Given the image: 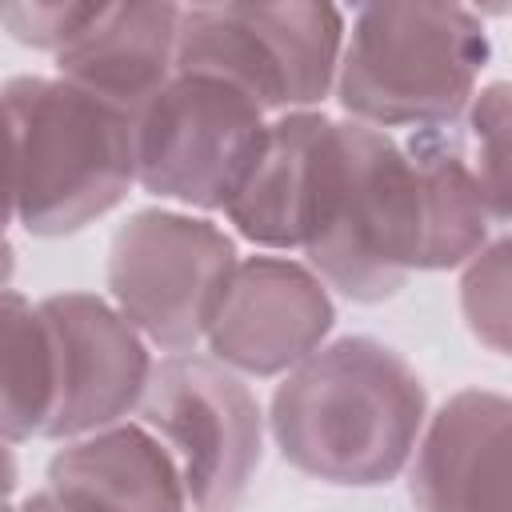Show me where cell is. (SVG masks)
<instances>
[{
    "label": "cell",
    "instance_id": "cell-3",
    "mask_svg": "<svg viewBox=\"0 0 512 512\" xmlns=\"http://www.w3.org/2000/svg\"><path fill=\"white\" fill-rule=\"evenodd\" d=\"M488 56L492 44L472 8L364 4L344 40L336 100L380 132L444 128L472 104Z\"/></svg>",
    "mask_w": 512,
    "mask_h": 512
},
{
    "label": "cell",
    "instance_id": "cell-2",
    "mask_svg": "<svg viewBox=\"0 0 512 512\" xmlns=\"http://www.w3.org/2000/svg\"><path fill=\"white\" fill-rule=\"evenodd\" d=\"M12 132V220L32 236H72L136 184V120L60 76L4 84Z\"/></svg>",
    "mask_w": 512,
    "mask_h": 512
},
{
    "label": "cell",
    "instance_id": "cell-17",
    "mask_svg": "<svg viewBox=\"0 0 512 512\" xmlns=\"http://www.w3.org/2000/svg\"><path fill=\"white\" fill-rule=\"evenodd\" d=\"M468 136L488 212L492 220L512 224V80H492L472 96Z\"/></svg>",
    "mask_w": 512,
    "mask_h": 512
},
{
    "label": "cell",
    "instance_id": "cell-18",
    "mask_svg": "<svg viewBox=\"0 0 512 512\" xmlns=\"http://www.w3.org/2000/svg\"><path fill=\"white\" fill-rule=\"evenodd\" d=\"M460 312L468 332L484 348L512 356V236L492 240L480 256L464 264Z\"/></svg>",
    "mask_w": 512,
    "mask_h": 512
},
{
    "label": "cell",
    "instance_id": "cell-1",
    "mask_svg": "<svg viewBox=\"0 0 512 512\" xmlns=\"http://www.w3.org/2000/svg\"><path fill=\"white\" fill-rule=\"evenodd\" d=\"M424 424V380L372 336H340L312 352L276 384L268 412L280 456L340 488L396 480L412 464Z\"/></svg>",
    "mask_w": 512,
    "mask_h": 512
},
{
    "label": "cell",
    "instance_id": "cell-21",
    "mask_svg": "<svg viewBox=\"0 0 512 512\" xmlns=\"http://www.w3.org/2000/svg\"><path fill=\"white\" fill-rule=\"evenodd\" d=\"M8 512H16V504H8Z\"/></svg>",
    "mask_w": 512,
    "mask_h": 512
},
{
    "label": "cell",
    "instance_id": "cell-10",
    "mask_svg": "<svg viewBox=\"0 0 512 512\" xmlns=\"http://www.w3.org/2000/svg\"><path fill=\"white\" fill-rule=\"evenodd\" d=\"M60 352V412L52 440H76L140 412L152 384L144 332L92 292H56L40 300Z\"/></svg>",
    "mask_w": 512,
    "mask_h": 512
},
{
    "label": "cell",
    "instance_id": "cell-15",
    "mask_svg": "<svg viewBox=\"0 0 512 512\" xmlns=\"http://www.w3.org/2000/svg\"><path fill=\"white\" fill-rule=\"evenodd\" d=\"M404 152L416 172V220H420L416 272L464 268L472 256L488 248V228H492V212L472 160L464 156V148L448 128L412 132Z\"/></svg>",
    "mask_w": 512,
    "mask_h": 512
},
{
    "label": "cell",
    "instance_id": "cell-13",
    "mask_svg": "<svg viewBox=\"0 0 512 512\" xmlns=\"http://www.w3.org/2000/svg\"><path fill=\"white\" fill-rule=\"evenodd\" d=\"M44 488L76 512H192L176 456L132 420L64 440Z\"/></svg>",
    "mask_w": 512,
    "mask_h": 512
},
{
    "label": "cell",
    "instance_id": "cell-4",
    "mask_svg": "<svg viewBox=\"0 0 512 512\" xmlns=\"http://www.w3.org/2000/svg\"><path fill=\"white\" fill-rule=\"evenodd\" d=\"M420 220L408 152L380 128L332 120L312 228L308 268L356 304L396 296L416 272Z\"/></svg>",
    "mask_w": 512,
    "mask_h": 512
},
{
    "label": "cell",
    "instance_id": "cell-9",
    "mask_svg": "<svg viewBox=\"0 0 512 512\" xmlns=\"http://www.w3.org/2000/svg\"><path fill=\"white\" fill-rule=\"evenodd\" d=\"M336 324L328 284L300 260L248 256L236 264L228 292L208 328L220 364L248 376H280L324 348Z\"/></svg>",
    "mask_w": 512,
    "mask_h": 512
},
{
    "label": "cell",
    "instance_id": "cell-11",
    "mask_svg": "<svg viewBox=\"0 0 512 512\" xmlns=\"http://www.w3.org/2000/svg\"><path fill=\"white\" fill-rule=\"evenodd\" d=\"M408 500L412 512H512V396H448L412 452Z\"/></svg>",
    "mask_w": 512,
    "mask_h": 512
},
{
    "label": "cell",
    "instance_id": "cell-14",
    "mask_svg": "<svg viewBox=\"0 0 512 512\" xmlns=\"http://www.w3.org/2000/svg\"><path fill=\"white\" fill-rule=\"evenodd\" d=\"M328 132L332 120L320 112H284L268 120L260 156L224 212L248 244L304 248L316 212Z\"/></svg>",
    "mask_w": 512,
    "mask_h": 512
},
{
    "label": "cell",
    "instance_id": "cell-20",
    "mask_svg": "<svg viewBox=\"0 0 512 512\" xmlns=\"http://www.w3.org/2000/svg\"><path fill=\"white\" fill-rule=\"evenodd\" d=\"M16 512H76V508H72V504H64L52 488H40V492L24 496V500L16 504Z\"/></svg>",
    "mask_w": 512,
    "mask_h": 512
},
{
    "label": "cell",
    "instance_id": "cell-5",
    "mask_svg": "<svg viewBox=\"0 0 512 512\" xmlns=\"http://www.w3.org/2000/svg\"><path fill=\"white\" fill-rule=\"evenodd\" d=\"M344 56V16L332 4H192L180 20V72L220 76L264 112L320 104Z\"/></svg>",
    "mask_w": 512,
    "mask_h": 512
},
{
    "label": "cell",
    "instance_id": "cell-7",
    "mask_svg": "<svg viewBox=\"0 0 512 512\" xmlns=\"http://www.w3.org/2000/svg\"><path fill=\"white\" fill-rule=\"evenodd\" d=\"M264 116L228 80L176 72L136 120V184L184 208L228 212L268 136Z\"/></svg>",
    "mask_w": 512,
    "mask_h": 512
},
{
    "label": "cell",
    "instance_id": "cell-12",
    "mask_svg": "<svg viewBox=\"0 0 512 512\" xmlns=\"http://www.w3.org/2000/svg\"><path fill=\"white\" fill-rule=\"evenodd\" d=\"M180 4H104L100 16L56 52V76L140 120L176 80Z\"/></svg>",
    "mask_w": 512,
    "mask_h": 512
},
{
    "label": "cell",
    "instance_id": "cell-8",
    "mask_svg": "<svg viewBox=\"0 0 512 512\" xmlns=\"http://www.w3.org/2000/svg\"><path fill=\"white\" fill-rule=\"evenodd\" d=\"M140 424L176 456L192 512H240L264 456V412L228 364L200 352L164 356Z\"/></svg>",
    "mask_w": 512,
    "mask_h": 512
},
{
    "label": "cell",
    "instance_id": "cell-6",
    "mask_svg": "<svg viewBox=\"0 0 512 512\" xmlns=\"http://www.w3.org/2000/svg\"><path fill=\"white\" fill-rule=\"evenodd\" d=\"M236 264V240L220 224L172 208H140L112 236L108 292L148 344L176 356L208 340Z\"/></svg>",
    "mask_w": 512,
    "mask_h": 512
},
{
    "label": "cell",
    "instance_id": "cell-16",
    "mask_svg": "<svg viewBox=\"0 0 512 512\" xmlns=\"http://www.w3.org/2000/svg\"><path fill=\"white\" fill-rule=\"evenodd\" d=\"M4 408L0 428L8 444L52 436L60 412V352L52 324L16 288L4 292Z\"/></svg>",
    "mask_w": 512,
    "mask_h": 512
},
{
    "label": "cell",
    "instance_id": "cell-19",
    "mask_svg": "<svg viewBox=\"0 0 512 512\" xmlns=\"http://www.w3.org/2000/svg\"><path fill=\"white\" fill-rule=\"evenodd\" d=\"M100 8L104 4H92V0H32V4L24 0V4H4L0 20L20 44L64 52L100 16Z\"/></svg>",
    "mask_w": 512,
    "mask_h": 512
}]
</instances>
